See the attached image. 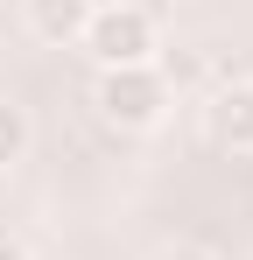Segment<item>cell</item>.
<instances>
[{
    "label": "cell",
    "instance_id": "5b68a950",
    "mask_svg": "<svg viewBox=\"0 0 253 260\" xmlns=\"http://www.w3.org/2000/svg\"><path fill=\"white\" fill-rule=\"evenodd\" d=\"M28 141H36V120H28V106L0 99V169H14V162L28 155Z\"/></svg>",
    "mask_w": 253,
    "mask_h": 260
},
{
    "label": "cell",
    "instance_id": "277c9868",
    "mask_svg": "<svg viewBox=\"0 0 253 260\" xmlns=\"http://www.w3.org/2000/svg\"><path fill=\"white\" fill-rule=\"evenodd\" d=\"M84 21H91V0H28V36L49 49L84 43Z\"/></svg>",
    "mask_w": 253,
    "mask_h": 260
},
{
    "label": "cell",
    "instance_id": "3957f363",
    "mask_svg": "<svg viewBox=\"0 0 253 260\" xmlns=\"http://www.w3.org/2000/svg\"><path fill=\"white\" fill-rule=\"evenodd\" d=\"M204 134L232 155H253V78H232V85L211 91L204 106Z\"/></svg>",
    "mask_w": 253,
    "mask_h": 260
},
{
    "label": "cell",
    "instance_id": "6da1fadb",
    "mask_svg": "<svg viewBox=\"0 0 253 260\" xmlns=\"http://www.w3.org/2000/svg\"><path fill=\"white\" fill-rule=\"evenodd\" d=\"M91 106H99L106 127H120V134H155L169 120V106H176V91H169L162 63H126V71H99Z\"/></svg>",
    "mask_w": 253,
    "mask_h": 260
},
{
    "label": "cell",
    "instance_id": "7a4b0ae2",
    "mask_svg": "<svg viewBox=\"0 0 253 260\" xmlns=\"http://www.w3.org/2000/svg\"><path fill=\"white\" fill-rule=\"evenodd\" d=\"M84 49L99 71H126V63H155V14L141 0H91V21H84Z\"/></svg>",
    "mask_w": 253,
    "mask_h": 260
},
{
    "label": "cell",
    "instance_id": "52a82bcc",
    "mask_svg": "<svg viewBox=\"0 0 253 260\" xmlns=\"http://www.w3.org/2000/svg\"><path fill=\"white\" fill-rule=\"evenodd\" d=\"M0 260H28V253H21V246H14V239H0Z\"/></svg>",
    "mask_w": 253,
    "mask_h": 260
},
{
    "label": "cell",
    "instance_id": "8992f818",
    "mask_svg": "<svg viewBox=\"0 0 253 260\" xmlns=\"http://www.w3.org/2000/svg\"><path fill=\"white\" fill-rule=\"evenodd\" d=\"M155 260H218V253H211V246H190V239H176V246H162Z\"/></svg>",
    "mask_w": 253,
    "mask_h": 260
}]
</instances>
